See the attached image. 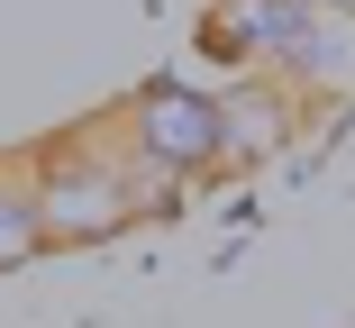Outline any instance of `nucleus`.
I'll return each instance as SVG.
<instances>
[{
	"mask_svg": "<svg viewBox=\"0 0 355 328\" xmlns=\"http://www.w3.org/2000/svg\"><path fill=\"white\" fill-rule=\"evenodd\" d=\"M110 128H119V146L137 155V164H155V173H173V182H200V173H219V164H237L228 155V101L219 92H200V83H137L119 110H110Z\"/></svg>",
	"mask_w": 355,
	"mask_h": 328,
	"instance_id": "obj_2",
	"label": "nucleus"
},
{
	"mask_svg": "<svg viewBox=\"0 0 355 328\" xmlns=\"http://www.w3.org/2000/svg\"><path fill=\"white\" fill-rule=\"evenodd\" d=\"M46 255V210H37V173L0 164V274H19Z\"/></svg>",
	"mask_w": 355,
	"mask_h": 328,
	"instance_id": "obj_6",
	"label": "nucleus"
},
{
	"mask_svg": "<svg viewBox=\"0 0 355 328\" xmlns=\"http://www.w3.org/2000/svg\"><path fill=\"white\" fill-rule=\"evenodd\" d=\"M264 74L292 83L301 101H355V19L346 10H319V0H292L282 46H273Z\"/></svg>",
	"mask_w": 355,
	"mask_h": 328,
	"instance_id": "obj_3",
	"label": "nucleus"
},
{
	"mask_svg": "<svg viewBox=\"0 0 355 328\" xmlns=\"http://www.w3.org/2000/svg\"><path fill=\"white\" fill-rule=\"evenodd\" d=\"M319 10H346V19H355V0H319Z\"/></svg>",
	"mask_w": 355,
	"mask_h": 328,
	"instance_id": "obj_7",
	"label": "nucleus"
},
{
	"mask_svg": "<svg viewBox=\"0 0 355 328\" xmlns=\"http://www.w3.org/2000/svg\"><path fill=\"white\" fill-rule=\"evenodd\" d=\"M282 19H292V0H209V19H200V55L237 64V74H264L273 46H282Z\"/></svg>",
	"mask_w": 355,
	"mask_h": 328,
	"instance_id": "obj_5",
	"label": "nucleus"
},
{
	"mask_svg": "<svg viewBox=\"0 0 355 328\" xmlns=\"http://www.w3.org/2000/svg\"><path fill=\"white\" fill-rule=\"evenodd\" d=\"M28 173H37L46 246H110V237H128L146 219V201H137V182H128V146H119L110 119L92 137H55Z\"/></svg>",
	"mask_w": 355,
	"mask_h": 328,
	"instance_id": "obj_1",
	"label": "nucleus"
},
{
	"mask_svg": "<svg viewBox=\"0 0 355 328\" xmlns=\"http://www.w3.org/2000/svg\"><path fill=\"white\" fill-rule=\"evenodd\" d=\"M228 155L237 164H264V155H282V137H292V83H273V74H237L228 92Z\"/></svg>",
	"mask_w": 355,
	"mask_h": 328,
	"instance_id": "obj_4",
	"label": "nucleus"
}]
</instances>
